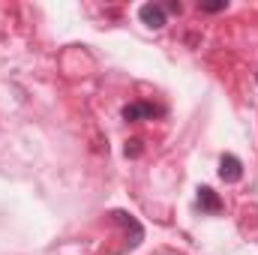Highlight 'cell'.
<instances>
[{
  "label": "cell",
  "instance_id": "obj_2",
  "mask_svg": "<svg viewBox=\"0 0 258 255\" xmlns=\"http://www.w3.org/2000/svg\"><path fill=\"white\" fill-rule=\"evenodd\" d=\"M219 177H222L225 183H237V180L243 177V162H240L237 156L225 153V156L219 159Z\"/></svg>",
  "mask_w": 258,
  "mask_h": 255
},
{
  "label": "cell",
  "instance_id": "obj_1",
  "mask_svg": "<svg viewBox=\"0 0 258 255\" xmlns=\"http://www.w3.org/2000/svg\"><path fill=\"white\" fill-rule=\"evenodd\" d=\"M138 18H141L150 30H162L165 21H168V18H165V9H162L159 3H144V6L138 9Z\"/></svg>",
  "mask_w": 258,
  "mask_h": 255
},
{
  "label": "cell",
  "instance_id": "obj_6",
  "mask_svg": "<svg viewBox=\"0 0 258 255\" xmlns=\"http://www.w3.org/2000/svg\"><path fill=\"white\" fill-rule=\"evenodd\" d=\"M141 138H129L126 141V156H141Z\"/></svg>",
  "mask_w": 258,
  "mask_h": 255
},
{
  "label": "cell",
  "instance_id": "obj_4",
  "mask_svg": "<svg viewBox=\"0 0 258 255\" xmlns=\"http://www.w3.org/2000/svg\"><path fill=\"white\" fill-rule=\"evenodd\" d=\"M198 207L207 210V213H219L222 210V201H219V195L210 189V186H201L198 189Z\"/></svg>",
  "mask_w": 258,
  "mask_h": 255
},
{
  "label": "cell",
  "instance_id": "obj_5",
  "mask_svg": "<svg viewBox=\"0 0 258 255\" xmlns=\"http://www.w3.org/2000/svg\"><path fill=\"white\" fill-rule=\"evenodd\" d=\"M198 9L201 12H222V9H228V0H201Z\"/></svg>",
  "mask_w": 258,
  "mask_h": 255
},
{
  "label": "cell",
  "instance_id": "obj_3",
  "mask_svg": "<svg viewBox=\"0 0 258 255\" xmlns=\"http://www.w3.org/2000/svg\"><path fill=\"white\" fill-rule=\"evenodd\" d=\"M156 114H162V108H156L150 102H132V105L123 108V120H129V123L144 120V117H156Z\"/></svg>",
  "mask_w": 258,
  "mask_h": 255
},
{
  "label": "cell",
  "instance_id": "obj_7",
  "mask_svg": "<svg viewBox=\"0 0 258 255\" xmlns=\"http://www.w3.org/2000/svg\"><path fill=\"white\" fill-rule=\"evenodd\" d=\"M162 9H168V12H177V15H180V3H168V6H162Z\"/></svg>",
  "mask_w": 258,
  "mask_h": 255
}]
</instances>
